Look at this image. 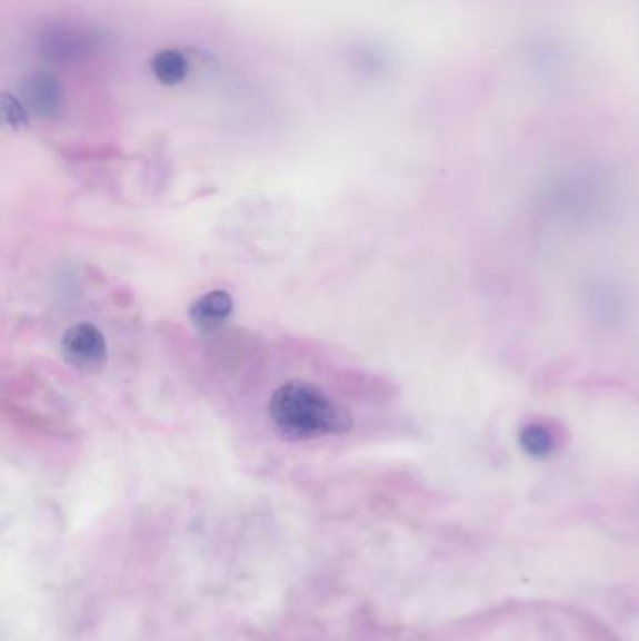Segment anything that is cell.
<instances>
[{"label": "cell", "instance_id": "cell-1", "mask_svg": "<svg viewBox=\"0 0 639 641\" xmlns=\"http://www.w3.org/2000/svg\"><path fill=\"white\" fill-rule=\"evenodd\" d=\"M269 416L280 437L310 441L340 435L353 427V416L317 386L291 381L270 396Z\"/></svg>", "mask_w": 639, "mask_h": 641}, {"label": "cell", "instance_id": "cell-2", "mask_svg": "<svg viewBox=\"0 0 639 641\" xmlns=\"http://www.w3.org/2000/svg\"><path fill=\"white\" fill-rule=\"evenodd\" d=\"M60 355L73 368L92 372L108 361V342L100 328L84 320L62 334Z\"/></svg>", "mask_w": 639, "mask_h": 641}, {"label": "cell", "instance_id": "cell-3", "mask_svg": "<svg viewBox=\"0 0 639 641\" xmlns=\"http://www.w3.org/2000/svg\"><path fill=\"white\" fill-rule=\"evenodd\" d=\"M21 92L24 106L37 119H57L64 107V90L53 73H32L24 81Z\"/></svg>", "mask_w": 639, "mask_h": 641}, {"label": "cell", "instance_id": "cell-4", "mask_svg": "<svg viewBox=\"0 0 639 641\" xmlns=\"http://www.w3.org/2000/svg\"><path fill=\"white\" fill-rule=\"evenodd\" d=\"M233 297L223 289L204 293L190 304L188 315L191 325L198 328L201 334H212L220 331L233 315Z\"/></svg>", "mask_w": 639, "mask_h": 641}, {"label": "cell", "instance_id": "cell-5", "mask_svg": "<svg viewBox=\"0 0 639 641\" xmlns=\"http://www.w3.org/2000/svg\"><path fill=\"white\" fill-rule=\"evenodd\" d=\"M89 43L92 42L83 32H76L67 27H54L43 32L38 46L42 49L43 57H48L49 60H73L87 53Z\"/></svg>", "mask_w": 639, "mask_h": 641}, {"label": "cell", "instance_id": "cell-6", "mask_svg": "<svg viewBox=\"0 0 639 641\" xmlns=\"http://www.w3.org/2000/svg\"><path fill=\"white\" fill-rule=\"evenodd\" d=\"M150 68H152V76L166 87L182 83L190 71L188 59L174 49H166L162 53L156 55Z\"/></svg>", "mask_w": 639, "mask_h": 641}, {"label": "cell", "instance_id": "cell-7", "mask_svg": "<svg viewBox=\"0 0 639 641\" xmlns=\"http://www.w3.org/2000/svg\"><path fill=\"white\" fill-rule=\"evenodd\" d=\"M521 443L526 445L527 452L535 454V456H546L553 448V437L545 427H529Z\"/></svg>", "mask_w": 639, "mask_h": 641}, {"label": "cell", "instance_id": "cell-8", "mask_svg": "<svg viewBox=\"0 0 639 641\" xmlns=\"http://www.w3.org/2000/svg\"><path fill=\"white\" fill-rule=\"evenodd\" d=\"M2 114H4V122L10 128L18 130L27 122V115L19 101L13 100L12 96H4V106H2Z\"/></svg>", "mask_w": 639, "mask_h": 641}]
</instances>
